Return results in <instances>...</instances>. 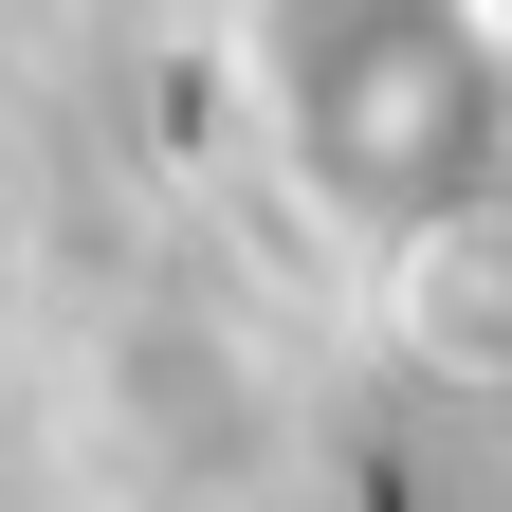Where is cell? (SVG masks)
<instances>
[{
    "mask_svg": "<svg viewBox=\"0 0 512 512\" xmlns=\"http://www.w3.org/2000/svg\"><path fill=\"white\" fill-rule=\"evenodd\" d=\"M238 92L348 238L512 183V0H238Z\"/></svg>",
    "mask_w": 512,
    "mask_h": 512,
    "instance_id": "cell-1",
    "label": "cell"
},
{
    "mask_svg": "<svg viewBox=\"0 0 512 512\" xmlns=\"http://www.w3.org/2000/svg\"><path fill=\"white\" fill-rule=\"evenodd\" d=\"M366 311H384V348L421 384H512V183L366 238Z\"/></svg>",
    "mask_w": 512,
    "mask_h": 512,
    "instance_id": "cell-2",
    "label": "cell"
}]
</instances>
